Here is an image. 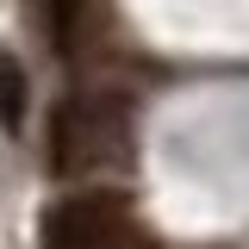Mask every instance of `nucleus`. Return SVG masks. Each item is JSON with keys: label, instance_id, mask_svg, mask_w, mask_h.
Segmentation results:
<instances>
[{"label": "nucleus", "instance_id": "1", "mask_svg": "<svg viewBox=\"0 0 249 249\" xmlns=\"http://www.w3.org/2000/svg\"><path fill=\"white\" fill-rule=\"evenodd\" d=\"M37 249H156V237L131 218V199L119 187H88L44 212Z\"/></svg>", "mask_w": 249, "mask_h": 249}, {"label": "nucleus", "instance_id": "2", "mask_svg": "<svg viewBox=\"0 0 249 249\" xmlns=\"http://www.w3.org/2000/svg\"><path fill=\"white\" fill-rule=\"evenodd\" d=\"M106 131H119V106L112 100H69L56 112V131H50V168L56 175H75L81 162L100 156Z\"/></svg>", "mask_w": 249, "mask_h": 249}, {"label": "nucleus", "instance_id": "3", "mask_svg": "<svg viewBox=\"0 0 249 249\" xmlns=\"http://www.w3.org/2000/svg\"><path fill=\"white\" fill-rule=\"evenodd\" d=\"M31 119V81H25V62L13 50H0V131L19 137Z\"/></svg>", "mask_w": 249, "mask_h": 249}]
</instances>
